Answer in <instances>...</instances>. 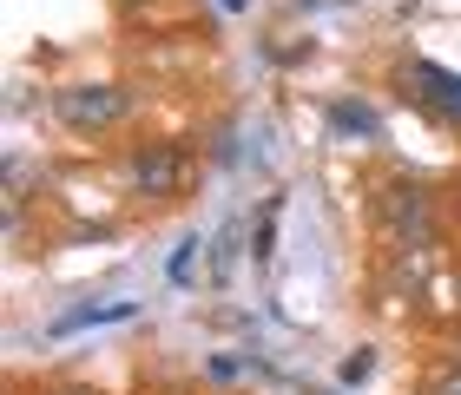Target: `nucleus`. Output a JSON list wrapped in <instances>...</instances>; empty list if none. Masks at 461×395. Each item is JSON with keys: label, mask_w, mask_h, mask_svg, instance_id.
Segmentation results:
<instances>
[{"label": "nucleus", "mask_w": 461, "mask_h": 395, "mask_svg": "<svg viewBox=\"0 0 461 395\" xmlns=\"http://www.w3.org/2000/svg\"><path fill=\"white\" fill-rule=\"evenodd\" d=\"M125 178H132L139 198H172L185 184V145H139L132 165H125Z\"/></svg>", "instance_id": "f257e3e1"}, {"label": "nucleus", "mask_w": 461, "mask_h": 395, "mask_svg": "<svg viewBox=\"0 0 461 395\" xmlns=\"http://www.w3.org/2000/svg\"><path fill=\"white\" fill-rule=\"evenodd\" d=\"M53 112L67 119L73 132H106L113 119L125 112V93L119 86H67V93L53 99Z\"/></svg>", "instance_id": "f03ea898"}, {"label": "nucleus", "mask_w": 461, "mask_h": 395, "mask_svg": "<svg viewBox=\"0 0 461 395\" xmlns=\"http://www.w3.org/2000/svg\"><path fill=\"white\" fill-rule=\"evenodd\" d=\"M409 86H415V99H422V106L461 119V73L435 67V59H415V67H409Z\"/></svg>", "instance_id": "7ed1b4c3"}, {"label": "nucleus", "mask_w": 461, "mask_h": 395, "mask_svg": "<svg viewBox=\"0 0 461 395\" xmlns=\"http://www.w3.org/2000/svg\"><path fill=\"white\" fill-rule=\"evenodd\" d=\"M125 317H139L132 297H119V303H79V310H67V317L47 323V337H79V329H106V323H125Z\"/></svg>", "instance_id": "20e7f679"}, {"label": "nucleus", "mask_w": 461, "mask_h": 395, "mask_svg": "<svg viewBox=\"0 0 461 395\" xmlns=\"http://www.w3.org/2000/svg\"><path fill=\"white\" fill-rule=\"evenodd\" d=\"M330 132H337V139H356V145H375V139H383V126H375V112L363 106V99H337V106H330Z\"/></svg>", "instance_id": "39448f33"}, {"label": "nucleus", "mask_w": 461, "mask_h": 395, "mask_svg": "<svg viewBox=\"0 0 461 395\" xmlns=\"http://www.w3.org/2000/svg\"><path fill=\"white\" fill-rule=\"evenodd\" d=\"M277 218H284V198H264V218L250 224V264L270 270V257H277Z\"/></svg>", "instance_id": "423d86ee"}, {"label": "nucleus", "mask_w": 461, "mask_h": 395, "mask_svg": "<svg viewBox=\"0 0 461 395\" xmlns=\"http://www.w3.org/2000/svg\"><path fill=\"white\" fill-rule=\"evenodd\" d=\"M369 376H375V349H349V363H343V389L369 382Z\"/></svg>", "instance_id": "0eeeda50"}, {"label": "nucleus", "mask_w": 461, "mask_h": 395, "mask_svg": "<svg viewBox=\"0 0 461 395\" xmlns=\"http://www.w3.org/2000/svg\"><path fill=\"white\" fill-rule=\"evenodd\" d=\"M192 257H198V238H185L172 251V264H165V270H172V283H192Z\"/></svg>", "instance_id": "6e6552de"}, {"label": "nucleus", "mask_w": 461, "mask_h": 395, "mask_svg": "<svg viewBox=\"0 0 461 395\" xmlns=\"http://www.w3.org/2000/svg\"><path fill=\"white\" fill-rule=\"evenodd\" d=\"M238 376V356H212V382H230Z\"/></svg>", "instance_id": "1a4fd4ad"}, {"label": "nucleus", "mask_w": 461, "mask_h": 395, "mask_svg": "<svg viewBox=\"0 0 461 395\" xmlns=\"http://www.w3.org/2000/svg\"><path fill=\"white\" fill-rule=\"evenodd\" d=\"M435 395H461V369H455V376H442V389H435Z\"/></svg>", "instance_id": "9d476101"}, {"label": "nucleus", "mask_w": 461, "mask_h": 395, "mask_svg": "<svg viewBox=\"0 0 461 395\" xmlns=\"http://www.w3.org/2000/svg\"><path fill=\"white\" fill-rule=\"evenodd\" d=\"M218 7H224V13H244V7H250V0H218Z\"/></svg>", "instance_id": "9b49d317"}]
</instances>
